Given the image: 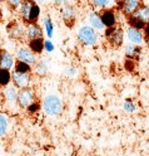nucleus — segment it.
<instances>
[{"mask_svg": "<svg viewBox=\"0 0 149 156\" xmlns=\"http://www.w3.org/2000/svg\"><path fill=\"white\" fill-rule=\"evenodd\" d=\"M43 108L45 113L49 116H58L63 110V103L58 96L50 94L45 97V100L43 102Z\"/></svg>", "mask_w": 149, "mask_h": 156, "instance_id": "nucleus-1", "label": "nucleus"}, {"mask_svg": "<svg viewBox=\"0 0 149 156\" xmlns=\"http://www.w3.org/2000/svg\"><path fill=\"white\" fill-rule=\"evenodd\" d=\"M105 37L108 39V42L110 43L112 47L118 48L123 44V39H124V32L120 25H113L107 28L105 30Z\"/></svg>", "mask_w": 149, "mask_h": 156, "instance_id": "nucleus-2", "label": "nucleus"}, {"mask_svg": "<svg viewBox=\"0 0 149 156\" xmlns=\"http://www.w3.org/2000/svg\"><path fill=\"white\" fill-rule=\"evenodd\" d=\"M78 39L84 45H94L98 41V34L90 27H82L78 32Z\"/></svg>", "mask_w": 149, "mask_h": 156, "instance_id": "nucleus-3", "label": "nucleus"}, {"mask_svg": "<svg viewBox=\"0 0 149 156\" xmlns=\"http://www.w3.org/2000/svg\"><path fill=\"white\" fill-rule=\"evenodd\" d=\"M16 101L19 103V106L26 108V107L30 105L32 102L35 101V92L30 87H25V88H20L18 91V96H16Z\"/></svg>", "mask_w": 149, "mask_h": 156, "instance_id": "nucleus-4", "label": "nucleus"}, {"mask_svg": "<svg viewBox=\"0 0 149 156\" xmlns=\"http://www.w3.org/2000/svg\"><path fill=\"white\" fill-rule=\"evenodd\" d=\"M118 8L125 16L133 15L135 10L142 5V0H118Z\"/></svg>", "mask_w": 149, "mask_h": 156, "instance_id": "nucleus-5", "label": "nucleus"}, {"mask_svg": "<svg viewBox=\"0 0 149 156\" xmlns=\"http://www.w3.org/2000/svg\"><path fill=\"white\" fill-rule=\"evenodd\" d=\"M16 59L32 66L36 63V54H34L28 47H22L16 51Z\"/></svg>", "mask_w": 149, "mask_h": 156, "instance_id": "nucleus-6", "label": "nucleus"}, {"mask_svg": "<svg viewBox=\"0 0 149 156\" xmlns=\"http://www.w3.org/2000/svg\"><path fill=\"white\" fill-rule=\"evenodd\" d=\"M12 81L18 88H25V87H29V84H30L32 76L30 73H19L14 71V73H12Z\"/></svg>", "mask_w": 149, "mask_h": 156, "instance_id": "nucleus-7", "label": "nucleus"}, {"mask_svg": "<svg viewBox=\"0 0 149 156\" xmlns=\"http://www.w3.org/2000/svg\"><path fill=\"white\" fill-rule=\"evenodd\" d=\"M36 3L34 0H23V3L19 6V15L23 19L24 23H29V18H30V14H32V10H33V6L35 5Z\"/></svg>", "mask_w": 149, "mask_h": 156, "instance_id": "nucleus-8", "label": "nucleus"}, {"mask_svg": "<svg viewBox=\"0 0 149 156\" xmlns=\"http://www.w3.org/2000/svg\"><path fill=\"white\" fill-rule=\"evenodd\" d=\"M99 18L102 20V24L107 28L117 24V15L113 9H104V10H102V13H99Z\"/></svg>", "mask_w": 149, "mask_h": 156, "instance_id": "nucleus-9", "label": "nucleus"}, {"mask_svg": "<svg viewBox=\"0 0 149 156\" xmlns=\"http://www.w3.org/2000/svg\"><path fill=\"white\" fill-rule=\"evenodd\" d=\"M25 35L29 41H32V39H43V30L38 23H30L25 28Z\"/></svg>", "mask_w": 149, "mask_h": 156, "instance_id": "nucleus-10", "label": "nucleus"}, {"mask_svg": "<svg viewBox=\"0 0 149 156\" xmlns=\"http://www.w3.org/2000/svg\"><path fill=\"white\" fill-rule=\"evenodd\" d=\"M8 33L12 39H16L18 41V39H22L25 35V28L18 22H13L8 27Z\"/></svg>", "mask_w": 149, "mask_h": 156, "instance_id": "nucleus-11", "label": "nucleus"}, {"mask_svg": "<svg viewBox=\"0 0 149 156\" xmlns=\"http://www.w3.org/2000/svg\"><path fill=\"white\" fill-rule=\"evenodd\" d=\"M13 67H14L13 55L9 52H6V51H4V49L0 48V68H2V69L10 71Z\"/></svg>", "mask_w": 149, "mask_h": 156, "instance_id": "nucleus-12", "label": "nucleus"}, {"mask_svg": "<svg viewBox=\"0 0 149 156\" xmlns=\"http://www.w3.org/2000/svg\"><path fill=\"white\" fill-rule=\"evenodd\" d=\"M62 16L66 25L72 27L75 22V9L72 5H65L62 10Z\"/></svg>", "mask_w": 149, "mask_h": 156, "instance_id": "nucleus-13", "label": "nucleus"}, {"mask_svg": "<svg viewBox=\"0 0 149 156\" xmlns=\"http://www.w3.org/2000/svg\"><path fill=\"white\" fill-rule=\"evenodd\" d=\"M127 22H128V25L130 28H134V29H138V30H143V29L148 25L147 22L142 20V19L137 18L135 15H129L127 16Z\"/></svg>", "mask_w": 149, "mask_h": 156, "instance_id": "nucleus-14", "label": "nucleus"}, {"mask_svg": "<svg viewBox=\"0 0 149 156\" xmlns=\"http://www.w3.org/2000/svg\"><path fill=\"white\" fill-rule=\"evenodd\" d=\"M4 98L9 102V103H13L16 101V96H18V90H16V87L14 84H8L5 86V88H4Z\"/></svg>", "mask_w": 149, "mask_h": 156, "instance_id": "nucleus-15", "label": "nucleus"}, {"mask_svg": "<svg viewBox=\"0 0 149 156\" xmlns=\"http://www.w3.org/2000/svg\"><path fill=\"white\" fill-rule=\"evenodd\" d=\"M28 48L34 54H40L44 51V41L43 39H32L28 43Z\"/></svg>", "mask_w": 149, "mask_h": 156, "instance_id": "nucleus-16", "label": "nucleus"}, {"mask_svg": "<svg viewBox=\"0 0 149 156\" xmlns=\"http://www.w3.org/2000/svg\"><path fill=\"white\" fill-rule=\"evenodd\" d=\"M89 22H90L92 28L94 30H103L104 29V25L102 24V20H100V18H99V13L93 12L89 14Z\"/></svg>", "mask_w": 149, "mask_h": 156, "instance_id": "nucleus-17", "label": "nucleus"}, {"mask_svg": "<svg viewBox=\"0 0 149 156\" xmlns=\"http://www.w3.org/2000/svg\"><path fill=\"white\" fill-rule=\"evenodd\" d=\"M128 38L135 44H141L143 42V33L138 29L134 28H129L128 29Z\"/></svg>", "mask_w": 149, "mask_h": 156, "instance_id": "nucleus-18", "label": "nucleus"}, {"mask_svg": "<svg viewBox=\"0 0 149 156\" xmlns=\"http://www.w3.org/2000/svg\"><path fill=\"white\" fill-rule=\"evenodd\" d=\"M139 54H141V48L138 45H128L125 48V55H127V58H129V59L135 61L139 57Z\"/></svg>", "mask_w": 149, "mask_h": 156, "instance_id": "nucleus-19", "label": "nucleus"}, {"mask_svg": "<svg viewBox=\"0 0 149 156\" xmlns=\"http://www.w3.org/2000/svg\"><path fill=\"white\" fill-rule=\"evenodd\" d=\"M12 82V73L8 69H2L0 68V87H5L10 84Z\"/></svg>", "mask_w": 149, "mask_h": 156, "instance_id": "nucleus-20", "label": "nucleus"}, {"mask_svg": "<svg viewBox=\"0 0 149 156\" xmlns=\"http://www.w3.org/2000/svg\"><path fill=\"white\" fill-rule=\"evenodd\" d=\"M133 15H135L137 18L142 19V20H144V22H147V23H148V18H149L148 6H147V5H144V4H142V5L139 6V8L137 9V10H135V13H134Z\"/></svg>", "mask_w": 149, "mask_h": 156, "instance_id": "nucleus-21", "label": "nucleus"}, {"mask_svg": "<svg viewBox=\"0 0 149 156\" xmlns=\"http://www.w3.org/2000/svg\"><path fill=\"white\" fill-rule=\"evenodd\" d=\"M14 68H15V72H19V73H30L32 72V66L28 63H24V62H20V61H16V63L14 64Z\"/></svg>", "mask_w": 149, "mask_h": 156, "instance_id": "nucleus-22", "label": "nucleus"}, {"mask_svg": "<svg viewBox=\"0 0 149 156\" xmlns=\"http://www.w3.org/2000/svg\"><path fill=\"white\" fill-rule=\"evenodd\" d=\"M39 110H40V103H39L38 101L32 102L30 105H29V106L26 107V111H28L29 113H30V115H34V113L39 112Z\"/></svg>", "mask_w": 149, "mask_h": 156, "instance_id": "nucleus-23", "label": "nucleus"}, {"mask_svg": "<svg viewBox=\"0 0 149 156\" xmlns=\"http://www.w3.org/2000/svg\"><path fill=\"white\" fill-rule=\"evenodd\" d=\"M6 129H8V121H6V117L0 115V136L5 135L6 132Z\"/></svg>", "mask_w": 149, "mask_h": 156, "instance_id": "nucleus-24", "label": "nucleus"}, {"mask_svg": "<svg viewBox=\"0 0 149 156\" xmlns=\"http://www.w3.org/2000/svg\"><path fill=\"white\" fill-rule=\"evenodd\" d=\"M35 72L36 74H45L48 72V67L44 62H39L36 66H35Z\"/></svg>", "mask_w": 149, "mask_h": 156, "instance_id": "nucleus-25", "label": "nucleus"}, {"mask_svg": "<svg viewBox=\"0 0 149 156\" xmlns=\"http://www.w3.org/2000/svg\"><path fill=\"white\" fill-rule=\"evenodd\" d=\"M44 24H45V30L48 33V37H52L53 35V24H52V20L49 19V16H46L44 19Z\"/></svg>", "mask_w": 149, "mask_h": 156, "instance_id": "nucleus-26", "label": "nucleus"}, {"mask_svg": "<svg viewBox=\"0 0 149 156\" xmlns=\"http://www.w3.org/2000/svg\"><path fill=\"white\" fill-rule=\"evenodd\" d=\"M8 6L12 9V10H18L20 4L23 3V0H6Z\"/></svg>", "mask_w": 149, "mask_h": 156, "instance_id": "nucleus-27", "label": "nucleus"}, {"mask_svg": "<svg viewBox=\"0 0 149 156\" xmlns=\"http://www.w3.org/2000/svg\"><path fill=\"white\" fill-rule=\"evenodd\" d=\"M124 67H125V69L129 71V72H133L134 71V68H135V61L134 59H129V58H127V61L124 63Z\"/></svg>", "mask_w": 149, "mask_h": 156, "instance_id": "nucleus-28", "label": "nucleus"}, {"mask_svg": "<svg viewBox=\"0 0 149 156\" xmlns=\"http://www.w3.org/2000/svg\"><path fill=\"white\" fill-rule=\"evenodd\" d=\"M93 2H94V5L98 8H105L109 5L112 0H93Z\"/></svg>", "mask_w": 149, "mask_h": 156, "instance_id": "nucleus-29", "label": "nucleus"}, {"mask_svg": "<svg viewBox=\"0 0 149 156\" xmlns=\"http://www.w3.org/2000/svg\"><path fill=\"white\" fill-rule=\"evenodd\" d=\"M124 108H125V111H129V112H132V111H134V105L130 102V101H127L125 103H124Z\"/></svg>", "mask_w": 149, "mask_h": 156, "instance_id": "nucleus-30", "label": "nucleus"}, {"mask_svg": "<svg viewBox=\"0 0 149 156\" xmlns=\"http://www.w3.org/2000/svg\"><path fill=\"white\" fill-rule=\"evenodd\" d=\"M44 48H45L46 51L52 52V51H53V44H52L50 42H46V43H44Z\"/></svg>", "mask_w": 149, "mask_h": 156, "instance_id": "nucleus-31", "label": "nucleus"}, {"mask_svg": "<svg viewBox=\"0 0 149 156\" xmlns=\"http://www.w3.org/2000/svg\"><path fill=\"white\" fill-rule=\"evenodd\" d=\"M54 2H55L56 4H64V3L68 2V0H54Z\"/></svg>", "mask_w": 149, "mask_h": 156, "instance_id": "nucleus-32", "label": "nucleus"}, {"mask_svg": "<svg viewBox=\"0 0 149 156\" xmlns=\"http://www.w3.org/2000/svg\"><path fill=\"white\" fill-rule=\"evenodd\" d=\"M3 22V14H2V12H0V23Z\"/></svg>", "mask_w": 149, "mask_h": 156, "instance_id": "nucleus-33", "label": "nucleus"}, {"mask_svg": "<svg viewBox=\"0 0 149 156\" xmlns=\"http://www.w3.org/2000/svg\"><path fill=\"white\" fill-rule=\"evenodd\" d=\"M0 2H6V0H0Z\"/></svg>", "mask_w": 149, "mask_h": 156, "instance_id": "nucleus-34", "label": "nucleus"}]
</instances>
